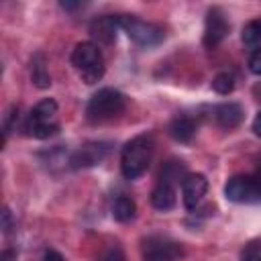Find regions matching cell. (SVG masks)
Masks as SVG:
<instances>
[{
	"label": "cell",
	"mask_w": 261,
	"mask_h": 261,
	"mask_svg": "<svg viewBox=\"0 0 261 261\" xmlns=\"http://www.w3.org/2000/svg\"><path fill=\"white\" fill-rule=\"evenodd\" d=\"M151 155H153V137L151 135H139L135 139H130L120 153V171L126 179H137L141 177L149 163H151Z\"/></svg>",
	"instance_id": "obj_1"
},
{
	"label": "cell",
	"mask_w": 261,
	"mask_h": 261,
	"mask_svg": "<svg viewBox=\"0 0 261 261\" xmlns=\"http://www.w3.org/2000/svg\"><path fill=\"white\" fill-rule=\"evenodd\" d=\"M126 108V98L112 88H102L98 90L88 106H86V118L92 124H102V122H110L114 118H118Z\"/></svg>",
	"instance_id": "obj_2"
},
{
	"label": "cell",
	"mask_w": 261,
	"mask_h": 261,
	"mask_svg": "<svg viewBox=\"0 0 261 261\" xmlns=\"http://www.w3.org/2000/svg\"><path fill=\"white\" fill-rule=\"evenodd\" d=\"M71 65L80 71V77L86 84H96L104 75V61L98 45L92 41H82L71 51Z\"/></svg>",
	"instance_id": "obj_3"
},
{
	"label": "cell",
	"mask_w": 261,
	"mask_h": 261,
	"mask_svg": "<svg viewBox=\"0 0 261 261\" xmlns=\"http://www.w3.org/2000/svg\"><path fill=\"white\" fill-rule=\"evenodd\" d=\"M27 130L35 139H49L59 133L57 120V102L53 98H45L31 110L27 118Z\"/></svg>",
	"instance_id": "obj_4"
},
{
	"label": "cell",
	"mask_w": 261,
	"mask_h": 261,
	"mask_svg": "<svg viewBox=\"0 0 261 261\" xmlns=\"http://www.w3.org/2000/svg\"><path fill=\"white\" fill-rule=\"evenodd\" d=\"M118 27L137 45H143V47H155L165 39V31L159 24L147 22V20H141V18H135V16H126V14L118 16Z\"/></svg>",
	"instance_id": "obj_5"
},
{
	"label": "cell",
	"mask_w": 261,
	"mask_h": 261,
	"mask_svg": "<svg viewBox=\"0 0 261 261\" xmlns=\"http://www.w3.org/2000/svg\"><path fill=\"white\" fill-rule=\"evenodd\" d=\"M143 261H179L184 257V247L167 237H147L141 245Z\"/></svg>",
	"instance_id": "obj_6"
},
{
	"label": "cell",
	"mask_w": 261,
	"mask_h": 261,
	"mask_svg": "<svg viewBox=\"0 0 261 261\" xmlns=\"http://www.w3.org/2000/svg\"><path fill=\"white\" fill-rule=\"evenodd\" d=\"M110 147L108 143H102V141H94V143H86L82 145L77 151L71 153L69 157V165L73 169H84V167H94L98 163H102L108 155Z\"/></svg>",
	"instance_id": "obj_7"
},
{
	"label": "cell",
	"mask_w": 261,
	"mask_h": 261,
	"mask_svg": "<svg viewBox=\"0 0 261 261\" xmlns=\"http://www.w3.org/2000/svg\"><path fill=\"white\" fill-rule=\"evenodd\" d=\"M228 29L230 27H228V20H226L224 12L216 6L210 8L208 14H206V22H204V37H202L204 45L210 47V49L220 45L224 41V37L228 35Z\"/></svg>",
	"instance_id": "obj_8"
},
{
	"label": "cell",
	"mask_w": 261,
	"mask_h": 261,
	"mask_svg": "<svg viewBox=\"0 0 261 261\" xmlns=\"http://www.w3.org/2000/svg\"><path fill=\"white\" fill-rule=\"evenodd\" d=\"M208 192V179L202 173H188L181 181V200L188 210H194Z\"/></svg>",
	"instance_id": "obj_9"
},
{
	"label": "cell",
	"mask_w": 261,
	"mask_h": 261,
	"mask_svg": "<svg viewBox=\"0 0 261 261\" xmlns=\"http://www.w3.org/2000/svg\"><path fill=\"white\" fill-rule=\"evenodd\" d=\"M224 196L230 202L245 204V202H257V192L251 175H232L224 186Z\"/></svg>",
	"instance_id": "obj_10"
},
{
	"label": "cell",
	"mask_w": 261,
	"mask_h": 261,
	"mask_svg": "<svg viewBox=\"0 0 261 261\" xmlns=\"http://www.w3.org/2000/svg\"><path fill=\"white\" fill-rule=\"evenodd\" d=\"M214 118L222 128H234L243 122L245 110L239 102H222L214 108Z\"/></svg>",
	"instance_id": "obj_11"
},
{
	"label": "cell",
	"mask_w": 261,
	"mask_h": 261,
	"mask_svg": "<svg viewBox=\"0 0 261 261\" xmlns=\"http://www.w3.org/2000/svg\"><path fill=\"white\" fill-rule=\"evenodd\" d=\"M175 200L177 198H175L173 184H167V181H161L159 179V184L151 192V204H153V208H157V210H171L175 206Z\"/></svg>",
	"instance_id": "obj_12"
},
{
	"label": "cell",
	"mask_w": 261,
	"mask_h": 261,
	"mask_svg": "<svg viewBox=\"0 0 261 261\" xmlns=\"http://www.w3.org/2000/svg\"><path fill=\"white\" fill-rule=\"evenodd\" d=\"M167 133H169V137H171L173 141H177V143H188V141H192V137H194V133H196V122H194V118H190V116H175V118L169 122Z\"/></svg>",
	"instance_id": "obj_13"
},
{
	"label": "cell",
	"mask_w": 261,
	"mask_h": 261,
	"mask_svg": "<svg viewBox=\"0 0 261 261\" xmlns=\"http://www.w3.org/2000/svg\"><path fill=\"white\" fill-rule=\"evenodd\" d=\"M31 80L39 90H45L51 86V75L47 71V59L43 53H35L31 59Z\"/></svg>",
	"instance_id": "obj_14"
},
{
	"label": "cell",
	"mask_w": 261,
	"mask_h": 261,
	"mask_svg": "<svg viewBox=\"0 0 261 261\" xmlns=\"http://www.w3.org/2000/svg\"><path fill=\"white\" fill-rule=\"evenodd\" d=\"M116 29H120L118 27V16H104V18H100L92 24V35L98 37L104 43H110L116 37Z\"/></svg>",
	"instance_id": "obj_15"
},
{
	"label": "cell",
	"mask_w": 261,
	"mask_h": 261,
	"mask_svg": "<svg viewBox=\"0 0 261 261\" xmlns=\"http://www.w3.org/2000/svg\"><path fill=\"white\" fill-rule=\"evenodd\" d=\"M135 212H137V204H135V200H130L128 196H120V198H116L114 204H112V216H114V220H118V222H128V220H133V218H135Z\"/></svg>",
	"instance_id": "obj_16"
},
{
	"label": "cell",
	"mask_w": 261,
	"mask_h": 261,
	"mask_svg": "<svg viewBox=\"0 0 261 261\" xmlns=\"http://www.w3.org/2000/svg\"><path fill=\"white\" fill-rule=\"evenodd\" d=\"M212 90L220 96H228L232 90H234V75L228 73V71H222L218 75H214L212 80Z\"/></svg>",
	"instance_id": "obj_17"
},
{
	"label": "cell",
	"mask_w": 261,
	"mask_h": 261,
	"mask_svg": "<svg viewBox=\"0 0 261 261\" xmlns=\"http://www.w3.org/2000/svg\"><path fill=\"white\" fill-rule=\"evenodd\" d=\"M241 39H243L245 45H257V43H261V18L249 20V22L243 27Z\"/></svg>",
	"instance_id": "obj_18"
},
{
	"label": "cell",
	"mask_w": 261,
	"mask_h": 261,
	"mask_svg": "<svg viewBox=\"0 0 261 261\" xmlns=\"http://www.w3.org/2000/svg\"><path fill=\"white\" fill-rule=\"evenodd\" d=\"M241 261H261V239L251 241L241 251Z\"/></svg>",
	"instance_id": "obj_19"
},
{
	"label": "cell",
	"mask_w": 261,
	"mask_h": 261,
	"mask_svg": "<svg viewBox=\"0 0 261 261\" xmlns=\"http://www.w3.org/2000/svg\"><path fill=\"white\" fill-rule=\"evenodd\" d=\"M100 261H124V253H122V249H120L118 245H114V247H110V249L102 255Z\"/></svg>",
	"instance_id": "obj_20"
},
{
	"label": "cell",
	"mask_w": 261,
	"mask_h": 261,
	"mask_svg": "<svg viewBox=\"0 0 261 261\" xmlns=\"http://www.w3.org/2000/svg\"><path fill=\"white\" fill-rule=\"evenodd\" d=\"M249 71L255 75H261V49L253 51V55L249 57Z\"/></svg>",
	"instance_id": "obj_21"
},
{
	"label": "cell",
	"mask_w": 261,
	"mask_h": 261,
	"mask_svg": "<svg viewBox=\"0 0 261 261\" xmlns=\"http://www.w3.org/2000/svg\"><path fill=\"white\" fill-rule=\"evenodd\" d=\"M10 228H12V212L8 208H4L2 210V230L8 232Z\"/></svg>",
	"instance_id": "obj_22"
},
{
	"label": "cell",
	"mask_w": 261,
	"mask_h": 261,
	"mask_svg": "<svg viewBox=\"0 0 261 261\" xmlns=\"http://www.w3.org/2000/svg\"><path fill=\"white\" fill-rule=\"evenodd\" d=\"M253 184H255V192H257V202H261V165L255 169V173L251 175Z\"/></svg>",
	"instance_id": "obj_23"
},
{
	"label": "cell",
	"mask_w": 261,
	"mask_h": 261,
	"mask_svg": "<svg viewBox=\"0 0 261 261\" xmlns=\"http://www.w3.org/2000/svg\"><path fill=\"white\" fill-rule=\"evenodd\" d=\"M43 261H65V259H63V255H61L59 251H55V249H47L45 255H43Z\"/></svg>",
	"instance_id": "obj_24"
},
{
	"label": "cell",
	"mask_w": 261,
	"mask_h": 261,
	"mask_svg": "<svg viewBox=\"0 0 261 261\" xmlns=\"http://www.w3.org/2000/svg\"><path fill=\"white\" fill-rule=\"evenodd\" d=\"M251 128H253V133L257 135V137H261V110L255 114V118H253V124H251Z\"/></svg>",
	"instance_id": "obj_25"
},
{
	"label": "cell",
	"mask_w": 261,
	"mask_h": 261,
	"mask_svg": "<svg viewBox=\"0 0 261 261\" xmlns=\"http://www.w3.org/2000/svg\"><path fill=\"white\" fill-rule=\"evenodd\" d=\"M16 255H14V251H10V249H6L4 253H2V257H0V261H12Z\"/></svg>",
	"instance_id": "obj_26"
}]
</instances>
